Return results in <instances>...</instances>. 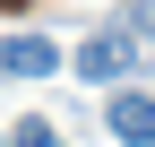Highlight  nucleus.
<instances>
[{
	"instance_id": "nucleus-2",
	"label": "nucleus",
	"mask_w": 155,
	"mask_h": 147,
	"mask_svg": "<svg viewBox=\"0 0 155 147\" xmlns=\"http://www.w3.org/2000/svg\"><path fill=\"white\" fill-rule=\"evenodd\" d=\"M104 121H112V138H121V147H155V95H138V87H112Z\"/></svg>"
},
{
	"instance_id": "nucleus-5",
	"label": "nucleus",
	"mask_w": 155,
	"mask_h": 147,
	"mask_svg": "<svg viewBox=\"0 0 155 147\" xmlns=\"http://www.w3.org/2000/svg\"><path fill=\"white\" fill-rule=\"evenodd\" d=\"M9 147H69V138L52 130V121H17V130H9Z\"/></svg>"
},
{
	"instance_id": "nucleus-1",
	"label": "nucleus",
	"mask_w": 155,
	"mask_h": 147,
	"mask_svg": "<svg viewBox=\"0 0 155 147\" xmlns=\"http://www.w3.org/2000/svg\"><path fill=\"white\" fill-rule=\"evenodd\" d=\"M69 69H78V78H86V87H121L129 69H138V43H129V35H121V26H112V17H104V26H95L86 43L69 52Z\"/></svg>"
},
{
	"instance_id": "nucleus-6",
	"label": "nucleus",
	"mask_w": 155,
	"mask_h": 147,
	"mask_svg": "<svg viewBox=\"0 0 155 147\" xmlns=\"http://www.w3.org/2000/svg\"><path fill=\"white\" fill-rule=\"evenodd\" d=\"M0 9H26V0H0Z\"/></svg>"
},
{
	"instance_id": "nucleus-4",
	"label": "nucleus",
	"mask_w": 155,
	"mask_h": 147,
	"mask_svg": "<svg viewBox=\"0 0 155 147\" xmlns=\"http://www.w3.org/2000/svg\"><path fill=\"white\" fill-rule=\"evenodd\" d=\"M112 26H121L138 52H155V0H129V9H112Z\"/></svg>"
},
{
	"instance_id": "nucleus-7",
	"label": "nucleus",
	"mask_w": 155,
	"mask_h": 147,
	"mask_svg": "<svg viewBox=\"0 0 155 147\" xmlns=\"http://www.w3.org/2000/svg\"><path fill=\"white\" fill-rule=\"evenodd\" d=\"M0 147H9V130H0Z\"/></svg>"
},
{
	"instance_id": "nucleus-3",
	"label": "nucleus",
	"mask_w": 155,
	"mask_h": 147,
	"mask_svg": "<svg viewBox=\"0 0 155 147\" xmlns=\"http://www.w3.org/2000/svg\"><path fill=\"white\" fill-rule=\"evenodd\" d=\"M0 69H9V78H52V69H61V43H52V35H9V43H0Z\"/></svg>"
}]
</instances>
